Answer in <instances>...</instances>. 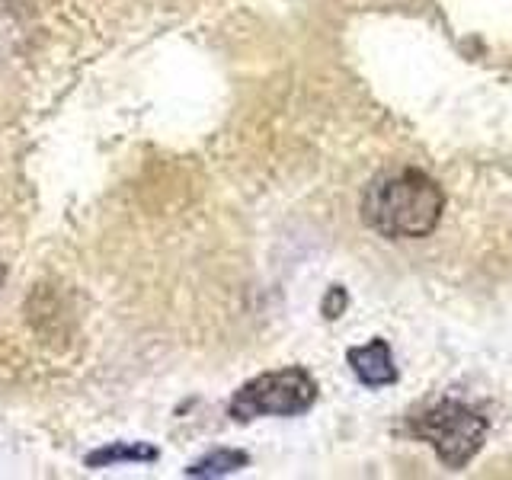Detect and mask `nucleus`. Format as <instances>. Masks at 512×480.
Here are the masks:
<instances>
[{
  "label": "nucleus",
  "mask_w": 512,
  "mask_h": 480,
  "mask_svg": "<svg viewBox=\"0 0 512 480\" xmlns=\"http://www.w3.org/2000/svg\"><path fill=\"white\" fill-rule=\"evenodd\" d=\"M160 452L148 442H109L103 448H93V452L84 458L87 468L100 471V468H112V464H144V461H157Z\"/></svg>",
  "instance_id": "nucleus-5"
},
{
  "label": "nucleus",
  "mask_w": 512,
  "mask_h": 480,
  "mask_svg": "<svg viewBox=\"0 0 512 480\" xmlns=\"http://www.w3.org/2000/svg\"><path fill=\"white\" fill-rule=\"evenodd\" d=\"M247 464H250L247 452H237V448H215V452H208L196 464H189L186 477H228L240 468H247Z\"/></svg>",
  "instance_id": "nucleus-6"
},
{
  "label": "nucleus",
  "mask_w": 512,
  "mask_h": 480,
  "mask_svg": "<svg viewBox=\"0 0 512 480\" xmlns=\"http://www.w3.org/2000/svg\"><path fill=\"white\" fill-rule=\"evenodd\" d=\"M445 208V192L423 170H391L375 176L362 192V218L372 231L410 240L436 231Z\"/></svg>",
  "instance_id": "nucleus-1"
},
{
  "label": "nucleus",
  "mask_w": 512,
  "mask_h": 480,
  "mask_svg": "<svg viewBox=\"0 0 512 480\" xmlns=\"http://www.w3.org/2000/svg\"><path fill=\"white\" fill-rule=\"evenodd\" d=\"M346 359L352 365V372L362 384L368 388H384V384H394L397 381V368L391 359V346L384 340H372L365 346H352L346 352Z\"/></svg>",
  "instance_id": "nucleus-4"
},
{
  "label": "nucleus",
  "mask_w": 512,
  "mask_h": 480,
  "mask_svg": "<svg viewBox=\"0 0 512 480\" xmlns=\"http://www.w3.org/2000/svg\"><path fill=\"white\" fill-rule=\"evenodd\" d=\"M317 400V384L308 368H279L247 381L231 397L228 413L237 423L260 420V416H298L311 410Z\"/></svg>",
  "instance_id": "nucleus-2"
},
{
  "label": "nucleus",
  "mask_w": 512,
  "mask_h": 480,
  "mask_svg": "<svg viewBox=\"0 0 512 480\" xmlns=\"http://www.w3.org/2000/svg\"><path fill=\"white\" fill-rule=\"evenodd\" d=\"M4 282H7V266L0 263V288H4Z\"/></svg>",
  "instance_id": "nucleus-7"
},
{
  "label": "nucleus",
  "mask_w": 512,
  "mask_h": 480,
  "mask_svg": "<svg viewBox=\"0 0 512 480\" xmlns=\"http://www.w3.org/2000/svg\"><path fill=\"white\" fill-rule=\"evenodd\" d=\"M416 439L432 445L448 468H464L487 439V420L477 410L458 404V400H442V404L420 413L410 426Z\"/></svg>",
  "instance_id": "nucleus-3"
}]
</instances>
